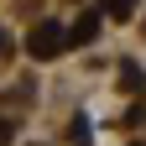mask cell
I'll return each mask as SVG.
<instances>
[{
  "label": "cell",
  "instance_id": "1",
  "mask_svg": "<svg viewBox=\"0 0 146 146\" xmlns=\"http://www.w3.org/2000/svg\"><path fill=\"white\" fill-rule=\"evenodd\" d=\"M31 47H36V52H52V47H58V31H52V26H47L42 36H31Z\"/></svg>",
  "mask_w": 146,
  "mask_h": 146
}]
</instances>
